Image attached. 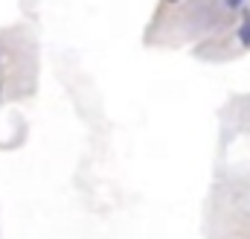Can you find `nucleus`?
Segmentation results:
<instances>
[{"mask_svg":"<svg viewBox=\"0 0 250 239\" xmlns=\"http://www.w3.org/2000/svg\"><path fill=\"white\" fill-rule=\"evenodd\" d=\"M242 3H245V0H227V6H230V9H236V6H242Z\"/></svg>","mask_w":250,"mask_h":239,"instance_id":"nucleus-2","label":"nucleus"},{"mask_svg":"<svg viewBox=\"0 0 250 239\" xmlns=\"http://www.w3.org/2000/svg\"><path fill=\"white\" fill-rule=\"evenodd\" d=\"M239 41H242L245 47H250V18L242 24V26H239Z\"/></svg>","mask_w":250,"mask_h":239,"instance_id":"nucleus-1","label":"nucleus"}]
</instances>
